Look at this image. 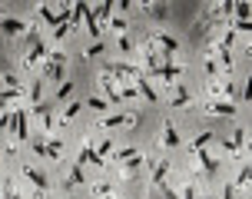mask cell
Masks as SVG:
<instances>
[{"label":"cell","mask_w":252,"mask_h":199,"mask_svg":"<svg viewBox=\"0 0 252 199\" xmlns=\"http://www.w3.org/2000/svg\"><path fill=\"white\" fill-rule=\"evenodd\" d=\"M27 20H17V17H3L0 20V34H27Z\"/></svg>","instance_id":"1"},{"label":"cell","mask_w":252,"mask_h":199,"mask_svg":"<svg viewBox=\"0 0 252 199\" xmlns=\"http://www.w3.org/2000/svg\"><path fill=\"white\" fill-rule=\"evenodd\" d=\"M43 56H47V47H43V40H36L34 47H30V54H27V60H23V63L34 70L36 63H43Z\"/></svg>","instance_id":"2"},{"label":"cell","mask_w":252,"mask_h":199,"mask_svg":"<svg viewBox=\"0 0 252 199\" xmlns=\"http://www.w3.org/2000/svg\"><path fill=\"white\" fill-rule=\"evenodd\" d=\"M63 60H67L63 54H50V56H47V73H50L54 80H60V76H63Z\"/></svg>","instance_id":"3"},{"label":"cell","mask_w":252,"mask_h":199,"mask_svg":"<svg viewBox=\"0 0 252 199\" xmlns=\"http://www.w3.org/2000/svg\"><path fill=\"white\" fill-rule=\"evenodd\" d=\"M87 163H93V166H107V160L96 153V149H90V143L80 149V166H87Z\"/></svg>","instance_id":"4"},{"label":"cell","mask_w":252,"mask_h":199,"mask_svg":"<svg viewBox=\"0 0 252 199\" xmlns=\"http://www.w3.org/2000/svg\"><path fill=\"white\" fill-rule=\"evenodd\" d=\"M23 173H27V180L34 182V186L40 189V193H47V176H43L40 169H34V166H23Z\"/></svg>","instance_id":"5"},{"label":"cell","mask_w":252,"mask_h":199,"mask_svg":"<svg viewBox=\"0 0 252 199\" xmlns=\"http://www.w3.org/2000/svg\"><path fill=\"white\" fill-rule=\"evenodd\" d=\"M209 113H213V116H233L235 107L229 100H226V103H222V100H213V103H209Z\"/></svg>","instance_id":"6"},{"label":"cell","mask_w":252,"mask_h":199,"mask_svg":"<svg viewBox=\"0 0 252 199\" xmlns=\"http://www.w3.org/2000/svg\"><path fill=\"white\" fill-rule=\"evenodd\" d=\"M196 156H199V163H202V169H206L209 176H213V173H216V169H219V160H216V156H209L206 149H199Z\"/></svg>","instance_id":"7"},{"label":"cell","mask_w":252,"mask_h":199,"mask_svg":"<svg viewBox=\"0 0 252 199\" xmlns=\"http://www.w3.org/2000/svg\"><path fill=\"white\" fill-rule=\"evenodd\" d=\"M14 133H17V140H27L30 136V129H27V113L17 109V123H14Z\"/></svg>","instance_id":"8"},{"label":"cell","mask_w":252,"mask_h":199,"mask_svg":"<svg viewBox=\"0 0 252 199\" xmlns=\"http://www.w3.org/2000/svg\"><path fill=\"white\" fill-rule=\"evenodd\" d=\"M83 182H87V176H83V166L76 163L70 169V180H67V189H76V186H83Z\"/></svg>","instance_id":"9"},{"label":"cell","mask_w":252,"mask_h":199,"mask_svg":"<svg viewBox=\"0 0 252 199\" xmlns=\"http://www.w3.org/2000/svg\"><path fill=\"white\" fill-rule=\"evenodd\" d=\"M193 103V93L186 90V87H176V100H173V109H182Z\"/></svg>","instance_id":"10"},{"label":"cell","mask_w":252,"mask_h":199,"mask_svg":"<svg viewBox=\"0 0 252 199\" xmlns=\"http://www.w3.org/2000/svg\"><path fill=\"white\" fill-rule=\"evenodd\" d=\"M103 93H107L109 100H116V103L123 100V96H120V90H116V83H113V76H109V73H103Z\"/></svg>","instance_id":"11"},{"label":"cell","mask_w":252,"mask_h":199,"mask_svg":"<svg viewBox=\"0 0 252 199\" xmlns=\"http://www.w3.org/2000/svg\"><path fill=\"white\" fill-rule=\"evenodd\" d=\"M249 180H252V166L246 163V166H239V176H235V189H242V186H249Z\"/></svg>","instance_id":"12"},{"label":"cell","mask_w":252,"mask_h":199,"mask_svg":"<svg viewBox=\"0 0 252 199\" xmlns=\"http://www.w3.org/2000/svg\"><path fill=\"white\" fill-rule=\"evenodd\" d=\"M162 146H169V149H173V146H180V133L169 127V123H166V129H162Z\"/></svg>","instance_id":"13"},{"label":"cell","mask_w":252,"mask_h":199,"mask_svg":"<svg viewBox=\"0 0 252 199\" xmlns=\"http://www.w3.org/2000/svg\"><path fill=\"white\" fill-rule=\"evenodd\" d=\"M166 173H169V163H156L153 166V182H156V186H166Z\"/></svg>","instance_id":"14"},{"label":"cell","mask_w":252,"mask_h":199,"mask_svg":"<svg viewBox=\"0 0 252 199\" xmlns=\"http://www.w3.org/2000/svg\"><path fill=\"white\" fill-rule=\"evenodd\" d=\"M123 123H133V116H126V113H116V116H103V127H123Z\"/></svg>","instance_id":"15"},{"label":"cell","mask_w":252,"mask_h":199,"mask_svg":"<svg viewBox=\"0 0 252 199\" xmlns=\"http://www.w3.org/2000/svg\"><path fill=\"white\" fill-rule=\"evenodd\" d=\"M83 20H87V34L96 40V36H100V23H96V17H93V10H87V14H83Z\"/></svg>","instance_id":"16"},{"label":"cell","mask_w":252,"mask_h":199,"mask_svg":"<svg viewBox=\"0 0 252 199\" xmlns=\"http://www.w3.org/2000/svg\"><path fill=\"white\" fill-rule=\"evenodd\" d=\"M209 140H216V136H213L209 129H206V133H199L196 140H193V153H199V149H206V146H209Z\"/></svg>","instance_id":"17"},{"label":"cell","mask_w":252,"mask_h":199,"mask_svg":"<svg viewBox=\"0 0 252 199\" xmlns=\"http://www.w3.org/2000/svg\"><path fill=\"white\" fill-rule=\"evenodd\" d=\"M242 140H246V129H235V133H233V140H229L226 146H229L233 153H239V149H242Z\"/></svg>","instance_id":"18"},{"label":"cell","mask_w":252,"mask_h":199,"mask_svg":"<svg viewBox=\"0 0 252 199\" xmlns=\"http://www.w3.org/2000/svg\"><path fill=\"white\" fill-rule=\"evenodd\" d=\"M109 10H113V0H107V3H100V7L93 10V17H96V23H100V20H107V17H109Z\"/></svg>","instance_id":"19"},{"label":"cell","mask_w":252,"mask_h":199,"mask_svg":"<svg viewBox=\"0 0 252 199\" xmlns=\"http://www.w3.org/2000/svg\"><path fill=\"white\" fill-rule=\"evenodd\" d=\"M93 196H96V199H109V196H113V189H109L107 182H96V186H93Z\"/></svg>","instance_id":"20"},{"label":"cell","mask_w":252,"mask_h":199,"mask_svg":"<svg viewBox=\"0 0 252 199\" xmlns=\"http://www.w3.org/2000/svg\"><path fill=\"white\" fill-rule=\"evenodd\" d=\"M140 166H143V160H140V156H133V160H126V166H123V176H133V173H136Z\"/></svg>","instance_id":"21"},{"label":"cell","mask_w":252,"mask_h":199,"mask_svg":"<svg viewBox=\"0 0 252 199\" xmlns=\"http://www.w3.org/2000/svg\"><path fill=\"white\" fill-rule=\"evenodd\" d=\"M47 153H50V160H56V156L63 153V140H50V143H47Z\"/></svg>","instance_id":"22"},{"label":"cell","mask_w":252,"mask_h":199,"mask_svg":"<svg viewBox=\"0 0 252 199\" xmlns=\"http://www.w3.org/2000/svg\"><path fill=\"white\" fill-rule=\"evenodd\" d=\"M233 10H235V17H239V20H249V14H252L249 3H233Z\"/></svg>","instance_id":"23"},{"label":"cell","mask_w":252,"mask_h":199,"mask_svg":"<svg viewBox=\"0 0 252 199\" xmlns=\"http://www.w3.org/2000/svg\"><path fill=\"white\" fill-rule=\"evenodd\" d=\"M67 34H70V20H63V23H56V27H54V36H56V40H63Z\"/></svg>","instance_id":"24"},{"label":"cell","mask_w":252,"mask_h":199,"mask_svg":"<svg viewBox=\"0 0 252 199\" xmlns=\"http://www.w3.org/2000/svg\"><path fill=\"white\" fill-rule=\"evenodd\" d=\"M133 156H140V153H136V149H120V153H116V163H126V160H133Z\"/></svg>","instance_id":"25"},{"label":"cell","mask_w":252,"mask_h":199,"mask_svg":"<svg viewBox=\"0 0 252 199\" xmlns=\"http://www.w3.org/2000/svg\"><path fill=\"white\" fill-rule=\"evenodd\" d=\"M3 199H20V196H17V189H14V182H10V180L3 182Z\"/></svg>","instance_id":"26"},{"label":"cell","mask_w":252,"mask_h":199,"mask_svg":"<svg viewBox=\"0 0 252 199\" xmlns=\"http://www.w3.org/2000/svg\"><path fill=\"white\" fill-rule=\"evenodd\" d=\"M113 34H120V36L126 34V20L123 17H113Z\"/></svg>","instance_id":"27"},{"label":"cell","mask_w":252,"mask_h":199,"mask_svg":"<svg viewBox=\"0 0 252 199\" xmlns=\"http://www.w3.org/2000/svg\"><path fill=\"white\" fill-rule=\"evenodd\" d=\"M235 30H239V34H252V23L249 20H235Z\"/></svg>","instance_id":"28"},{"label":"cell","mask_w":252,"mask_h":199,"mask_svg":"<svg viewBox=\"0 0 252 199\" xmlns=\"http://www.w3.org/2000/svg\"><path fill=\"white\" fill-rule=\"evenodd\" d=\"M73 93V83H63V87H60V90H56V96H60V100H67V96H70Z\"/></svg>","instance_id":"29"},{"label":"cell","mask_w":252,"mask_h":199,"mask_svg":"<svg viewBox=\"0 0 252 199\" xmlns=\"http://www.w3.org/2000/svg\"><path fill=\"white\" fill-rule=\"evenodd\" d=\"M109 149H113V140H100V149H96V153H100V156H107Z\"/></svg>","instance_id":"30"},{"label":"cell","mask_w":252,"mask_h":199,"mask_svg":"<svg viewBox=\"0 0 252 199\" xmlns=\"http://www.w3.org/2000/svg\"><path fill=\"white\" fill-rule=\"evenodd\" d=\"M76 113H80V103H70V107H67V113H63V120H73Z\"/></svg>","instance_id":"31"},{"label":"cell","mask_w":252,"mask_h":199,"mask_svg":"<svg viewBox=\"0 0 252 199\" xmlns=\"http://www.w3.org/2000/svg\"><path fill=\"white\" fill-rule=\"evenodd\" d=\"M34 149H36V156H50V153H47V143H40V140H34Z\"/></svg>","instance_id":"32"},{"label":"cell","mask_w":252,"mask_h":199,"mask_svg":"<svg viewBox=\"0 0 252 199\" xmlns=\"http://www.w3.org/2000/svg\"><path fill=\"white\" fill-rule=\"evenodd\" d=\"M3 83H7L10 90H17V76H14V73H3Z\"/></svg>","instance_id":"33"},{"label":"cell","mask_w":252,"mask_h":199,"mask_svg":"<svg viewBox=\"0 0 252 199\" xmlns=\"http://www.w3.org/2000/svg\"><path fill=\"white\" fill-rule=\"evenodd\" d=\"M180 199H199L196 196V186H186V189H182V196Z\"/></svg>","instance_id":"34"},{"label":"cell","mask_w":252,"mask_h":199,"mask_svg":"<svg viewBox=\"0 0 252 199\" xmlns=\"http://www.w3.org/2000/svg\"><path fill=\"white\" fill-rule=\"evenodd\" d=\"M120 47H123V50H126V54H129V50H133V40H129V36H120Z\"/></svg>","instance_id":"35"},{"label":"cell","mask_w":252,"mask_h":199,"mask_svg":"<svg viewBox=\"0 0 252 199\" xmlns=\"http://www.w3.org/2000/svg\"><path fill=\"white\" fill-rule=\"evenodd\" d=\"M87 103H90L93 109H107V100H96V96H93V100H87Z\"/></svg>","instance_id":"36"},{"label":"cell","mask_w":252,"mask_h":199,"mask_svg":"<svg viewBox=\"0 0 252 199\" xmlns=\"http://www.w3.org/2000/svg\"><path fill=\"white\" fill-rule=\"evenodd\" d=\"M235 193H239L235 186H226V189H222V199H235Z\"/></svg>","instance_id":"37"},{"label":"cell","mask_w":252,"mask_h":199,"mask_svg":"<svg viewBox=\"0 0 252 199\" xmlns=\"http://www.w3.org/2000/svg\"><path fill=\"white\" fill-rule=\"evenodd\" d=\"M100 50H103V43H93V47H87V56H96Z\"/></svg>","instance_id":"38"},{"label":"cell","mask_w":252,"mask_h":199,"mask_svg":"<svg viewBox=\"0 0 252 199\" xmlns=\"http://www.w3.org/2000/svg\"><path fill=\"white\" fill-rule=\"evenodd\" d=\"M30 100H34V103H40V83H34V90H30Z\"/></svg>","instance_id":"39"},{"label":"cell","mask_w":252,"mask_h":199,"mask_svg":"<svg viewBox=\"0 0 252 199\" xmlns=\"http://www.w3.org/2000/svg\"><path fill=\"white\" fill-rule=\"evenodd\" d=\"M0 160H3V156H0Z\"/></svg>","instance_id":"40"}]
</instances>
